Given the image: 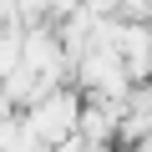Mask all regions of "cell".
Listing matches in <instances>:
<instances>
[{"instance_id":"cell-2","label":"cell","mask_w":152,"mask_h":152,"mask_svg":"<svg viewBox=\"0 0 152 152\" xmlns=\"http://www.w3.org/2000/svg\"><path fill=\"white\" fill-rule=\"evenodd\" d=\"M20 66H31L36 76H46V81H71V66H66V51H61V36L51 20H31L20 26Z\"/></svg>"},{"instance_id":"cell-1","label":"cell","mask_w":152,"mask_h":152,"mask_svg":"<svg viewBox=\"0 0 152 152\" xmlns=\"http://www.w3.org/2000/svg\"><path fill=\"white\" fill-rule=\"evenodd\" d=\"M76 112H81V91H76L71 81H56V86H46L31 107H20V122L31 127L36 142L56 147V142L76 137Z\"/></svg>"}]
</instances>
